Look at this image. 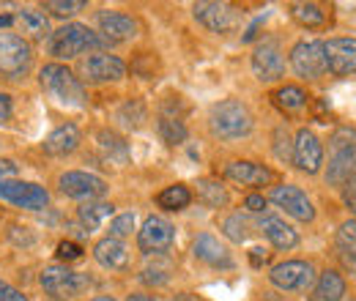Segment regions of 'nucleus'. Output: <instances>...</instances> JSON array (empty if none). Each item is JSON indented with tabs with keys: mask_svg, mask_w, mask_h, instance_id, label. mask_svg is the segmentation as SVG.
I'll use <instances>...</instances> for the list:
<instances>
[{
	"mask_svg": "<svg viewBox=\"0 0 356 301\" xmlns=\"http://www.w3.org/2000/svg\"><path fill=\"white\" fill-rule=\"evenodd\" d=\"M222 233L227 241H233V244H244V241L250 238V225H247V219H244L241 214H230L222 222Z\"/></svg>",
	"mask_w": 356,
	"mask_h": 301,
	"instance_id": "473e14b6",
	"label": "nucleus"
},
{
	"mask_svg": "<svg viewBox=\"0 0 356 301\" xmlns=\"http://www.w3.org/2000/svg\"><path fill=\"white\" fill-rule=\"evenodd\" d=\"M271 203L277 209H282L288 216L299 219V222H312L315 219V209H312V200L293 184H280L271 189Z\"/></svg>",
	"mask_w": 356,
	"mask_h": 301,
	"instance_id": "ddd939ff",
	"label": "nucleus"
},
{
	"mask_svg": "<svg viewBox=\"0 0 356 301\" xmlns=\"http://www.w3.org/2000/svg\"><path fill=\"white\" fill-rule=\"evenodd\" d=\"M326 52V72L334 77L356 74V39H329L323 42Z\"/></svg>",
	"mask_w": 356,
	"mask_h": 301,
	"instance_id": "dca6fc26",
	"label": "nucleus"
},
{
	"mask_svg": "<svg viewBox=\"0 0 356 301\" xmlns=\"http://www.w3.org/2000/svg\"><path fill=\"white\" fill-rule=\"evenodd\" d=\"M39 282H42V288H44L47 296H52V299H58V301L74 299V296L86 293V291L90 288V279L86 277V274L72 271V268L63 266V263H52V266H47L44 271H42V277H39Z\"/></svg>",
	"mask_w": 356,
	"mask_h": 301,
	"instance_id": "423d86ee",
	"label": "nucleus"
},
{
	"mask_svg": "<svg viewBox=\"0 0 356 301\" xmlns=\"http://www.w3.org/2000/svg\"><path fill=\"white\" fill-rule=\"evenodd\" d=\"M88 3L86 0H47L44 11H49L52 17H72L77 11H83Z\"/></svg>",
	"mask_w": 356,
	"mask_h": 301,
	"instance_id": "c9c22d12",
	"label": "nucleus"
},
{
	"mask_svg": "<svg viewBox=\"0 0 356 301\" xmlns=\"http://www.w3.org/2000/svg\"><path fill=\"white\" fill-rule=\"evenodd\" d=\"M115 214V206L113 203H102V200H90V203H83L80 209H77V219H80V225L93 233V230H99V225L104 222V219H110V216Z\"/></svg>",
	"mask_w": 356,
	"mask_h": 301,
	"instance_id": "bb28decb",
	"label": "nucleus"
},
{
	"mask_svg": "<svg viewBox=\"0 0 356 301\" xmlns=\"http://www.w3.org/2000/svg\"><path fill=\"white\" fill-rule=\"evenodd\" d=\"M47 47H49V55H55L58 60H74V58H80L83 52L110 47V42H107L102 33L90 31L88 25H83V22H69V25L52 31Z\"/></svg>",
	"mask_w": 356,
	"mask_h": 301,
	"instance_id": "f257e3e1",
	"label": "nucleus"
},
{
	"mask_svg": "<svg viewBox=\"0 0 356 301\" xmlns=\"http://www.w3.org/2000/svg\"><path fill=\"white\" fill-rule=\"evenodd\" d=\"M291 156H293V165H296L302 172H307V175L321 170V162H323V145H321L318 134L310 129L296 131Z\"/></svg>",
	"mask_w": 356,
	"mask_h": 301,
	"instance_id": "2eb2a0df",
	"label": "nucleus"
},
{
	"mask_svg": "<svg viewBox=\"0 0 356 301\" xmlns=\"http://www.w3.org/2000/svg\"><path fill=\"white\" fill-rule=\"evenodd\" d=\"M197 200L209 209H225L230 203V195L220 181H211V178H203L197 181Z\"/></svg>",
	"mask_w": 356,
	"mask_h": 301,
	"instance_id": "c85d7f7f",
	"label": "nucleus"
},
{
	"mask_svg": "<svg viewBox=\"0 0 356 301\" xmlns=\"http://www.w3.org/2000/svg\"><path fill=\"white\" fill-rule=\"evenodd\" d=\"M96 25H99V33L110 44L129 42V39L137 36V22H134L129 14H124V11L104 8V11L96 14Z\"/></svg>",
	"mask_w": 356,
	"mask_h": 301,
	"instance_id": "a211bd4d",
	"label": "nucleus"
},
{
	"mask_svg": "<svg viewBox=\"0 0 356 301\" xmlns=\"http://www.w3.org/2000/svg\"><path fill=\"white\" fill-rule=\"evenodd\" d=\"M83 134L74 124H63L55 131H49V137L44 140V154L47 156H69L80 148Z\"/></svg>",
	"mask_w": 356,
	"mask_h": 301,
	"instance_id": "412c9836",
	"label": "nucleus"
},
{
	"mask_svg": "<svg viewBox=\"0 0 356 301\" xmlns=\"http://www.w3.org/2000/svg\"><path fill=\"white\" fill-rule=\"evenodd\" d=\"M93 258L102 268H110V271H124L129 266V250L121 238H102L96 247H93Z\"/></svg>",
	"mask_w": 356,
	"mask_h": 301,
	"instance_id": "aec40b11",
	"label": "nucleus"
},
{
	"mask_svg": "<svg viewBox=\"0 0 356 301\" xmlns=\"http://www.w3.org/2000/svg\"><path fill=\"white\" fill-rule=\"evenodd\" d=\"M337 250L340 255H354L356 258V219H348L337 230Z\"/></svg>",
	"mask_w": 356,
	"mask_h": 301,
	"instance_id": "f704fd0d",
	"label": "nucleus"
},
{
	"mask_svg": "<svg viewBox=\"0 0 356 301\" xmlns=\"http://www.w3.org/2000/svg\"><path fill=\"white\" fill-rule=\"evenodd\" d=\"M39 83L58 104L77 107V110L86 107V88L74 77V72L66 69L63 63H47L44 69L39 72Z\"/></svg>",
	"mask_w": 356,
	"mask_h": 301,
	"instance_id": "20e7f679",
	"label": "nucleus"
},
{
	"mask_svg": "<svg viewBox=\"0 0 356 301\" xmlns=\"http://www.w3.org/2000/svg\"><path fill=\"white\" fill-rule=\"evenodd\" d=\"M192 252H195V258L203 260L211 268H230L233 266V258H230L227 247L220 244V238H214L211 233H200L195 238V244H192Z\"/></svg>",
	"mask_w": 356,
	"mask_h": 301,
	"instance_id": "6ab92c4d",
	"label": "nucleus"
},
{
	"mask_svg": "<svg viewBox=\"0 0 356 301\" xmlns=\"http://www.w3.org/2000/svg\"><path fill=\"white\" fill-rule=\"evenodd\" d=\"M33 69V47L19 33H0V77L3 80H25Z\"/></svg>",
	"mask_w": 356,
	"mask_h": 301,
	"instance_id": "39448f33",
	"label": "nucleus"
},
{
	"mask_svg": "<svg viewBox=\"0 0 356 301\" xmlns=\"http://www.w3.org/2000/svg\"><path fill=\"white\" fill-rule=\"evenodd\" d=\"M58 186L66 197L72 200H99L104 192H107V181L93 175V172H83V170H69L58 178Z\"/></svg>",
	"mask_w": 356,
	"mask_h": 301,
	"instance_id": "f8f14e48",
	"label": "nucleus"
},
{
	"mask_svg": "<svg viewBox=\"0 0 356 301\" xmlns=\"http://www.w3.org/2000/svg\"><path fill=\"white\" fill-rule=\"evenodd\" d=\"M176 241V227L165 219V216H148L137 233V247L143 255H165L170 252Z\"/></svg>",
	"mask_w": 356,
	"mask_h": 301,
	"instance_id": "1a4fd4ad",
	"label": "nucleus"
},
{
	"mask_svg": "<svg viewBox=\"0 0 356 301\" xmlns=\"http://www.w3.org/2000/svg\"><path fill=\"white\" fill-rule=\"evenodd\" d=\"M291 69L305 80H321L326 74V52L323 42H299L291 49Z\"/></svg>",
	"mask_w": 356,
	"mask_h": 301,
	"instance_id": "9b49d317",
	"label": "nucleus"
},
{
	"mask_svg": "<svg viewBox=\"0 0 356 301\" xmlns=\"http://www.w3.org/2000/svg\"><path fill=\"white\" fill-rule=\"evenodd\" d=\"M261 233L271 241L274 250H293L299 244V233L291 225H285V219L280 216H261Z\"/></svg>",
	"mask_w": 356,
	"mask_h": 301,
	"instance_id": "5701e85b",
	"label": "nucleus"
},
{
	"mask_svg": "<svg viewBox=\"0 0 356 301\" xmlns=\"http://www.w3.org/2000/svg\"><path fill=\"white\" fill-rule=\"evenodd\" d=\"M271 101H274L277 110H282V113L291 115V113L305 110V104H307V93H305L299 86H282L271 93Z\"/></svg>",
	"mask_w": 356,
	"mask_h": 301,
	"instance_id": "cd10ccee",
	"label": "nucleus"
},
{
	"mask_svg": "<svg viewBox=\"0 0 356 301\" xmlns=\"http://www.w3.org/2000/svg\"><path fill=\"white\" fill-rule=\"evenodd\" d=\"M268 260V252L266 250H261V247H255V250H250V263L255 266V268H261L264 263Z\"/></svg>",
	"mask_w": 356,
	"mask_h": 301,
	"instance_id": "de8ad7c7",
	"label": "nucleus"
},
{
	"mask_svg": "<svg viewBox=\"0 0 356 301\" xmlns=\"http://www.w3.org/2000/svg\"><path fill=\"white\" fill-rule=\"evenodd\" d=\"M343 200H346V206L356 214V178H351V181L343 186Z\"/></svg>",
	"mask_w": 356,
	"mask_h": 301,
	"instance_id": "c03bdc74",
	"label": "nucleus"
},
{
	"mask_svg": "<svg viewBox=\"0 0 356 301\" xmlns=\"http://www.w3.org/2000/svg\"><path fill=\"white\" fill-rule=\"evenodd\" d=\"M0 301H31V299L22 291H17L14 285H8V282L0 279Z\"/></svg>",
	"mask_w": 356,
	"mask_h": 301,
	"instance_id": "ea45409f",
	"label": "nucleus"
},
{
	"mask_svg": "<svg viewBox=\"0 0 356 301\" xmlns=\"http://www.w3.org/2000/svg\"><path fill=\"white\" fill-rule=\"evenodd\" d=\"M274 140H277V148H274V151H277V156H280V159H288V156H291V148H288V143H291V140H288V131L277 129Z\"/></svg>",
	"mask_w": 356,
	"mask_h": 301,
	"instance_id": "a19ab883",
	"label": "nucleus"
},
{
	"mask_svg": "<svg viewBox=\"0 0 356 301\" xmlns=\"http://www.w3.org/2000/svg\"><path fill=\"white\" fill-rule=\"evenodd\" d=\"M244 206H247L252 214H261V211L266 209V197H264V195H250V197L244 200Z\"/></svg>",
	"mask_w": 356,
	"mask_h": 301,
	"instance_id": "a18cd8bd",
	"label": "nucleus"
},
{
	"mask_svg": "<svg viewBox=\"0 0 356 301\" xmlns=\"http://www.w3.org/2000/svg\"><path fill=\"white\" fill-rule=\"evenodd\" d=\"M96 140H99V148H102L104 159L118 162V165H127V162H129V145H127L124 137H118L115 131H110V129H102L96 134Z\"/></svg>",
	"mask_w": 356,
	"mask_h": 301,
	"instance_id": "a878e982",
	"label": "nucleus"
},
{
	"mask_svg": "<svg viewBox=\"0 0 356 301\" xmlns=\"http://www.w3.org/2000/svg\"><path fill=\"white\" fill-rule=\"evenodd\" d=\"M11 121V96L0 93V124H8Z\"/></svg>",
	"mask_w": 356,
	"mask_h": 301,
	"instance_id": "49530a36",
	"label": "nucleus"
},
{
	"mask_svg": "<svg viewBox=\"0 0 356 301\" xmlns=\"http://www.w3.org/2000/svg\"><path fill=\"white\" fill-rule=\"evenodd\" d=\"M0 200L25 209V211H44L49 206V192L31 181H3L0 184Z\"/></svg>",
	"mask_w": 356,
	"mask_h": 301,
	"instance_id": "9d476101",
	"label": "nucleus"
},
{
	"mask_svg": "<svg viewBox=\"0 0 356 301\" xmlns=\"http://www.w3.org/2000/svg\"><path fill=\"white\" fill-rule=\"evenodd\" d=\"M209 127H211V134L220 137V140H241V137H247L252 131L255 118H252V113H250V107L244 101L225 99V101L211 107Z\"/></svg>",
	"mask_w": 356,
	"mask_h": 301,
	"instance_id": "7ed1b4c3",
	"label": "nucleus"
},
{
	"mask_svg": "<svg viewBox=\"0 0 356 301\" xmlns=\"http://www.w3.org/2000/svg\"><path fill=\"white\" fill-rule=\"evenodd\" d=\"M55 255H58V260H66V263H69V260L83 258V247H80L77 241L66 238V241H60V244H58V252H55Z\"/></svg>",
	"mask_w": 356,
	"mask_h": 301,
	"instance_id": "58836bf2",
	"label": "nucleus"
},
{
	"mask_svg": "<svg viewBox=\"0 0 356 301\" xmlns=\"http://www.w3.org/2000/svg\"><path fill=\"white\" fill-rule=\"evenodd\" d=\"M118 121H121L127 129H140L143 121H145V104H143L140 99L127 101V104L118 110Z\"/></svg>",
	"mask_w": 356,
	"mask_h": 301,
	"instance_id": "72a5a7b5",
	"label": "nucleus"
},
{
	"mask_svg": "<svg viewBox=\"0 0 356 301\" xmlns=\"http://www.w3.org/2000/svg\"><path fill=\"white\" fill-rule=\"evenodd\" d=\"M17 22H19V28H22V33H28L31 39H36V42H49V36H52V28H49V19H47L44 11H36V8H22L17 17H14Z\"/></svg>",
	"mask_w": 356,
	"mask_h": 301,
	"instance_id": "393cba45",
	"label": "nucleus"
},
{
	"mask_svg": "<svg viewBox=\"0 0 356 301\" xmlns=\"http://www.w3.org/2000/svg\"><path fill=\"white\" fill-rule=\"evenodd\" d=\"M156 203H159L165 211H184V209L192 203V192H189L184 184H173V186H168V189L159 192Z\"/></svg>",
	"mask_w": 356,
	"mask_h": 301,
	"instance_id": "c756f323",
	"label": "nucleus"
},
{
	"mask_svg": "<svg viewBox=\"0 0 356 301\" xmlns=\"http://www.w3.org/2000/svg\"><path fill=\"white\" fill-rule=\"evenodd\" d=\"M343 296H346V279H343V274L334 271V268L321 271V277L312 285L310 301H343Z\"/></svg>",
	"mask_w": 356,
	"mask_h": 301,
	"instance_id": "b1692460",
	"label": "nucleus"
},
{
	"mask_svg": "<svg viewBox=\"0 0 356 301\" xmlns=\"http://www.w3.org/2000/svg\"><path fill=\"white\" fill-rule=\"evenodd\" d=\"M134 230V214H121L115 216L113 222H110V238H127V236H132Z\"/></svg>",
	"mask_w": 356,
	"mask_h": 301,
	"instance_id": "4c0bfd02",
	"label": "nucleus"
},
{
	"mask_svg": "<svg viewBox=\"0 0 356 301\" xmlns=\"http://www.w3.org/2000/svg\"><path fill=\"white\" fill-rule=\"evenodd\" d=\"M90 301H115L113 296H96V299H90Z\"/></svg>",
	"mask_w": 356,
	"mask_h": 301,
	"instance_id": "603ef678",
	"label": "nucleus"
},
{
	"mask_svg": "<svg viewBox=\"0 0 356 301\" xmlns=\"http://www.w3.org/2000/svg\"><path fill=\"white\" fill-rule=\"evenodd\" d=\"M8 236H11V241H14L17 247H31V244L36 241V238L28 233V227H22V236H19V230H17V227H11V233H8Z\"/></svg>",
	"mask_w": 356,
	"mask_h": 301,
	"instance_id": "37998d69",
	"label": "nucleus"
},
{
	"mask_svg": "<svg viewBox=\"0 0 356 301\" xmlns=\"http://www.w3.org/2000/svg\"><path fill=\"white\" fill-rule=\"evenodd\" d=\"M170 268L168 266H145L143 271H140V282L143 285H165L168 279H170V274H168Z\"/></svg>",
	"mask_w": 356,
	"mask_h": 301,
	"instance_id": "e433bc0d",
	"label": "nucleus"
},
{
	"mask_svg": "<svg viewBox=\"0 0 356 301\" xmlns=\"http://www.w3.org/2000/svg\"><path fill=\"white\" fill-rule=\"evenodd\" d=\"M252 74L261 83H277L285 77V58L277 42H261L252 52Z\"/></svg>",
	"mask_w": 356,
	"mask_h": 301,
	"instance_id": "4468645a",
	"label": "nucleus"
},
{
	"mask_svg": "<svg viewBox=\"0 0 356 301\" xmlns=\"http://www.w3.org/2000/svg\"><path fill=\"white\" fill-rule=\"evenodd\" d=\"M11 22H14V17H11V14H0V28H8Z\"/></svg>",
	"mask_w": 356,
	"mask_h": 301,
	"instance_id": "8fccbe9b",
	"label": "nucleus"
},
{
	"mask_svg": "<svg viewBox=\"0 0 356 301\" xmlns=\"http://www.w3.org/2000/svg\"><path fill=\"white\" fill-rule=\"evenodd\" d=\"M351 178H356V129L340 127L329 137L326 181L332 186H346Z\"/></svg>",
	"mask_w": 356,
	"mask_h": 301,
	"instance_id": "f03ea898",
	"label": "nucleus"
},
{
	"mask_svg": "<svg viewBox=\"0 0 356 301\" xmlns=\"http://www.w3.org/2000/svg\"><path fill=\"white\" fill-rule=\"evenodd\" d=\"M173 301H203V299H197V296H192V293H178Z\"/></svg>",
	"mask_w": 356,
	"mask_h": 301,
	"instance_id": "3c124183",
	"label": "nucleus"
},
{
	"mask_svg": "<svg viewBox=\"0 0 356 301\" xmlns=\"http://www.w3.org/2000/svg\"><path fill=\"white\" fill-rule=\"evenodd\" d=\"M83 74L90 83H115L127 77V63L118 55L110 52H96L88 60H83Z\"/></svg>",
	"mask_w": 356,
	"mask_h": 301,
	"instance_id": "f3484780",
	"label": "nucleus"
},
{
	"mask_svg": "<svg viewBox=\"0 0 356 301\" xmlns=\"http://www.w3.org/2000/svg\"><path fill=\"white\" fill-rule=\"evenodd\" d=\"M127 301H156L154 296H148V293H132Z\"/></svg>",
	"mask_w": 356,
	"mask_h": 301,
	"instance_id": "09e8293b",
	"label": "nucleus"
},
{
	"mask_svg": "<svg viewBox=\"0 0 356 301\" xmlns=\"http://www.w3.org/2000/svg\"><path fill=\"white\" fill-rule=\"evenodd\" d=\"M17 172H19V165L14 159H0V184L3 181H14Z\"/></svg>",
	"mask_w": 356,
	"mask_h": 301,
	"instance_id": "79ce46f5",
	"label": "nucleus"
},
{
	"mask_svg": "<svg viewBox=\"0 0 356 301\" xmlns=\"http://www.w3.org/2000/svg\"><path fill=\"white\" fill-rule=\"evenodd\" d=\"M268 282L285 293L307 291L315 285V268H312L310 260H285L268 271Z\"/></svg>",
	"mask_w": 356,
	"mask_h": 301,
	"instance_id": "0eeeda50",
	"label": "nucleus"
},
{
	"mask_svg": "<svg viewBox=\"0 0 356 301\" xmlns=\"http://www.w3.org/2000/svg\"><path fill=\"white\" fill-rule=\"evenodd\" d=\"M291 14H293V19L302 28H321V25H326V11L318 3H293Z\"/></svg>",
	"mask_w": 356,
	"mask_h": 301,
	"instance_id": "7c9ffc66",
	"label": "nucleus"
},
{
	"mask_svg": "<svg viewBox=\"0 0 356 301\" xmlns=\"http://www.w3.org/2000/svg\"><path fill=\"white\" fill-rule=\"evenodd\" d=\"M192 14L195 19L214 31V33H230L238 28L241 22V11L233 6V3H217V0H203V3H195L192 6Z\"/></svg>",
	"mask_w": 356,
	"mask_h": 301,
	"instance_id": "6e6552de",
	"label": "nucleus"
},
{
	"mask_svg": "<svg viewBox=\"0 0 356 301\" xmlns=\"http://www.w3.org/2000/svg\"><path fill=\"white\" fill-rule=\"evenodd\" d=\"M354 301H356V299H354Z\"/></svg>",
	"mask_w": 356,
	"mask_h": 301,
	"instance_id": "864d4df0",
	"label": "nucleus"
},
{
	"mask_svg": "<svg viewBox=\"0 0 356 301\" xmlns=\"http://www.w3.org/2000/svg\"><path fill=\"white\" fill-rule=\"evenodd\" d=\"M156 127H159V134H162V140H165L168 145H178V143H184V140H186V127H184V121H181L178 115H168V113H162Z\"/></svg>",
	"mask_w": 356,
	"mask_h": 301,
	"instance_id": "2f4dec72",
	"label": "nucleus"
},
{
	"mask_svg": "<svg viewBox=\"0 0 356 301\" xmlns=\"http://www.w3.org/2000/svg\"><path fill=\"white\" fill-rule=\"evenodd\" d=\"M225 175L241 186H266L274 181V172L258 162H230L225 168Z\"/></svg>",
	"mask_w": 356,
	"mask_h": 301,
	"instance_id": "4be33fe9",
	"label": "nucleus"
}]
</instances>
